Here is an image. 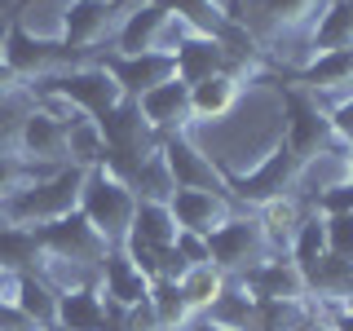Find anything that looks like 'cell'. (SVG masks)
Here are the masks:
<instances>
[{"label":"cell","instance_id":"16","mask_svg":"<svg viewBox=\"0 0 353 331\" xmlns=\"http://www.w3.org/2000/svg\"><path fill=\"white\" fill-rule=\"evenodd\" d=\"M97 292H102V301L110 305V314L124 318L128 309L146 305V296H150V279L128 261V252H124V248H110V252H106V261L97 265Z\"/></svg>","mask_w":353,"mask_h":331},{"label":"cell","instance_id":"2","mask_svg":"<svg viewBox=\"0 0 353 331\" xmlns=\"http://www.w3.org/2000/svg\"><path fill=\"white\" fill-rule=\"evenodd\" d=\"M84 172H88V168H75V163H66V168H53V172L36 177L27 190L14 194V199L5 203L0 221L36 230V225H49V221H58V217H66V212H80Z\"/></svg>","mask_w":353,"mask_h":331},{"label":"cell","instance_id":"5","mask_svg":"<svg viewBox=\"0 0 353 331\" xmlns=\"http://www.w3.org/2000/svg\"><path fill=\"white\" fill-rule=\"evenodd\" d=\"M80 212L102 230V239L110 248L128 239L132 230V212H137V194L119 172H110L106 163H93L84 172V190H80Z\"/></svg>","mask_w":353,"mask_h":331},{"label":"cell","instance_id":"11","mask_svg":"<svg viewBox=\"0 0 353 331\" xmlns=\"http://www.w3.org/2000/svg\"><path fill=\"white\" fill-rule=\"evenodd\" d=\"M36 239H40L44 257L80 265V270H97V265L106 261V252H110L102 230H97L84 212H66L58 221H49V225H36Z\"/></svg>","mask_w":353,"mask_h":331},{"label":"cell","instance_id":"23","mask_svg":"<svg viewBox=\"0 0 353 331\" xmlns=\"http://www.w3.org/2000/svg\"><path fill=\"white\" fill-rule=\"evenodd\" d=\"M309 58L318 53H336V49H353V0H327L318 9L314 27H309Z\"/></svg>","mask_w":353,"mask_h":331},{"label":"cell","instance_id":"37","mask_svg":"<svg viewBox=\"0 0 353 331\" xmlns=\"http://www.w3.org/2000/svg\"><path fill=\"white\" fill-rule=\"evenodd\" d=\"M327 115H331V128H336V137L353 146V93L340 97V102H327Z\"/></svg>","mask_w":353,"mask_h":331},{"label":"cell","instance_id":"34","mask_svg":"<svg viewBox=\"0 0 353 331\" xmlns=\"http://www.w3.org/2000/svg\"><path fill=\"white\" fill-rule=\"evenodd\" d=\"M309 208L323 212V217H353V181H340V185H331V190L314 194Z\"/></svg>","mask_w":353,"mask_h":331},{"label":"cell","instance_id":"32","mask_svg":"<svg viewBox=\"0 0 353 331\" xmlns=\"http://www.w3.org/2000/svg\"><path fill=\"white\" fill-rule=\"evenodd\" d=\"M159 146H163V141H159ZM128 185H132V194H137V199H150V203H168V199L176 194V185H172V177H168V163H163L159 150H154L150 159L128 177Z\"/></svg>","mask_w":353,"mask_h":331},{"label":"cell","instance_id":"21","mask_svg":"<svg viewBox=\"0 0 353 331\" xmlns=\"http://www.w3.org/2000/svg\"><path fill=\"white\" fill-rule=\"evenodd\" d=\"M296 88L314 93L318 102H323V97H331V102L349 97L353 93V49H336V53L309 58L301 71H296Z\"/></svg>","mask_w":353,"mask_h":331},{"label":"cell","instance_id":"35","mask_svg":"<svg viewBox=\"0 0 353 331\" xmlns=\"http://www.w3.org/2000/svg\"><path fill=\"white\" fill-rule=\"evenodd\" d=\"M327 221V257L353 261V217H323Z\"/></svg>","mask_w":353,"mask_h":331},{"label":"cell","instance_id":"10","mask_svg":"<svg viewBox=\"0 0 353 331\" xmlns=\"http://www.w3.org/2000/svg\"><path fill=\"white\" fill-rule=\"evenodd\" d=\"M172 62H176V80L181 84H199L208 75H221V71H239V75H261V58L256 53H243L225 40H212V36H185L181 44L172 49Z\"/></svg>","mask_w":353,"mask_h":331},{"label":"cell","instance_id":"28","mask_svg":"<svg viewBox=\"0 0 353 331\" xmlns=\"http://www.w3.org/2000/svg\"><path fill=\"white\" fill-rule=\"evenodd\" d=\"M225 287H230V274L216 270V265L208 261V265H194V270H185L181 296H185V305H190V314H208V309L221 301V292H225Z\"/></svg>","mask_w":353,"mask_h":331},{"label":"cell","instance_id":"29","mask_svg":"<svg viewBox=\"0 0 353 331\" xmlns=\"http://www.w3.org/2000/svg\"><path fill=\"white\" fill-rule=\"evenodd\" d=\"M208 318L212 323H221V327H230V331H256V323H261V305L252 301L243 287L230 279V287L221 292V301L208 309Z\"/></svg>","mask_w":353,"mask_h":331},{"label":"cell","instance_id":"33","mask_svg":"<svg viewBox=\"0 0 353 331\" xmlns=\"http://www.w3.org/2000/svg\"><path fill=\"white\" fill-rule=\"evenodd\" d=\"M36 177H44L40 168H31L27 159H18L14 150H0V212H5V203L14 194H22Z\"/></svg>","mask_w":353,"mask_h":331},{"label":"cell","instance_id":"24","mask_svg":"<svg viewBox=\"0 0 353 331\" xmlns=\"http://www.w3.org/2000/svg\"><path fill=\"white\" fill-rule=\"evenodd\" d=\"M40 270H44V248L36 230L0 221V274H40Z\"/></svg>","mask_w":353,"mask_h":331},{"label":"cell","instance_id":"27","mask_svg":"<svg viewBox=\"0 0 353 331\" xmlns=\"http://www.w3.org/2000/svg\"><path fill=\"white\" fill-rule=\"evenodd\" d=\"M128 239L150 243V248H172L176 239V217L168 203H150V199H137V212H132V230Z\"/></svg>","mask_w":353,"mask_h":331},{"label":"cell","instance_id":"14","mask_svg":"<svg viewBox=\"0 0 353 331\" xmlns=\"http://www.w3.org/2000/svg\"><path fill=\"white\" fill-rule=\"evenodd\" d=\"M163 163H168V177L176 190H221L225 194V168H216L212 154H203L190 141V132H176V137H163Z\"/></svg>","mask_w":353,"mask_h":331},{"label":"cell","instance_id":"4","mask_svg":"<svg viewBox=\"0 0 353 331\" xmlns=\"http://www.w3.org/2000/svg\"><path fill=\"white\" fill-rule=\"evenodd\" d=\"M31 93L36 97H62L66 106H75L88 119H102L124 102V88L115 84V75H110L97 58H88L80 66H66V71L49 75V80L31 84Z\"/></svg>","mask_w":353,"mask_h":331},{"label":"cell","instance_id":"36","mask_svg":"<svg viewBox=\"0 0 353 331\" xmlns=\"http://www.w3.org/2000/svg\"><path fill=\"white\" fill-rule=\"evenodd\" d=\"M172 252L181 257L185 270H194V265H208V261H212V252H208V239H203V234H190V230H176Z\"/></svg>","mask_w":353,"mask_h":331},{"label":"cell","instance_id":"31","mask_svg":"<svg viewBox=\"0 0 353 331\" xmlns=\"http://www.w3.org/2000/svg\"><path fill=\"white\" fill-rule=\"evenodd\" d=\"M287 257L301 265V270H314V265L327 257V221H323V212H314V208H309V212L301 217L292 243H287Z\"/></svg>","mask_w":353,"mask_h":331},{"label":"cell","instance_id":"40","mask_svg":"<svg viewBox=\"0 0 353 331\" xmlns=\"http://www.w3.org/2000/svg\"><path fill=\"white\" fill-rule=\"evenodd\" d=\"M345 159H349V181H353V146L345 150Z\"/></svg>","mask_w":353,"mask_h":331},{"label":"cell","instance_id":"25","mask_svg":"<svg viewBox=\"0 0 353 331\" xmlns=\"http://www.w3.org/2000/svg\"><path fill=\"white\" fill-rule=\"evenodd\" d=\"M14 305H18L40 331H53V318H58V292H53L49 279H40V274H18Z\"/></svg>","mask_w":353,"mask_h":331},{"label":"cell","instance_id":"17","mask_svg":"<svg viewBox=\"0 0 353 331\" xmlns=\"http://www.w3.org/2000/svg\"><path fill=\"white\" fill-rule=\"evenodd\" d=\"M106 66L110 75H115V84L124 88V97H146L150 88H159V84H168L176 80V62H172V53H137V58H124V53H102L97 58Z\"/></svg>","mask_w":353,"mask_h":331},{"label":"cell","instance_id":"13","mask_svg":"<svg viewBox=\"0 0 353 331\" xmlns=\"http://www.w3.org/2000/svg\"><path fill=\"white\" fill-rule=\"evenodd\" d=\"M234 283L256 305H270V301H309L305 270L287 257V252H279V257H270V261H261V265H252V270L239 274Z\"/></svg>","mask_w":353,"mask_h":331},{"label":"cell","instance_id":"12","mask_svg":"<svg viewBox=\"0 0 353 331\" xmlns=\"http://www.w3.org/2000/svg\"><path fill=\"white\" fill-rule=\"evenodd\" d=\"M327 0H248V22H243V31H248V40L265 49V44L283 40V36H296V31L314 27L318 9H323Z\"/></svg>","mask_w":353,"mask_h":331},{"label":"cell","instance_id":"15","mask_svg":"<svg viewBox=\"0 0 353 331\" xmlns=\"http://www.w3.org/2000/svg\"><path fill=\"white\" fill-rule=\"evenodd\" d=\"M119 5L115 0H71L62 22V44L75 53H97V44L115 36Z\"/></svg>","mask_w":353,"mask_h":331},{"label":"cell","instance_id":"3","mask_svg":"<svg viewBox=\"0 0 353 331\" xmlns=\"http://www.w3.org/2000/svg\"><path fill=\"white\" fill-rule=\"evenodd\" d=\"M296 172H301V159H296V154L287 150V141L279 137L248 172H225V194L234 199V203H243L248 212H261V208L296 194Z\"/></svg>","mask_w":353,"mask_h":331},{"label":"cell","instance_id":"1","mask_svg":"<svg viewBox=\"0 0 353 331\" xmlns=\"http://www.w3.org/2000/svg\"><path fill=\"white\" fill-rule=\"evenodd\" d=\"M71 119L75 106H66L62 97H40L27 106V115L18 119L14 132V154L27 159L31 168L53 172L71 163Z\"/></svg>","mask_w":353,"mask_h":331},{"label":"cell","instance_id":"9","mask_svg":"<svg viewBox=\"0 0 353 331\" xmlns=\"http://www.w3.org/2000/svg\"><path fill=\"white\" fill-rule=\"evenodd\" d=\"M208 252H212V265L225 270L230 279H239V274H248L252 265L279 257L256 212H234L221 230H212V234H208Z\"/></svg>","mask_w":353,"mask_h":331},{"label":"cell","instance_id":"19","mask_svg":"<svg viewBox=\"0 0 353 331\" xmlns=\"http://www.w3.org/2000/svg\"><path fill=\"white\" fill-rule=\"evenodd\" d=\"M141 119L159 132V137H176V132H190L194 115H190V84L168 80L159 88H150L146 97H137Z\"/></svg>","mask_w":353,"mask_h":331},{"label":"cell","instance_id":"26","mask_svg":"<svg viewBox=\"0 0 353 331\" xmlns=\"http://www.w3.org/2000/svg\"><path fill=\"white\" fill-rule=\"evenodd\" d=\"M146 309H150V318H154V331H181L194 318L190 305H185V296H181V283H172V279H154L150 283Z\"/></svg>","mask_w":353,"mask_h":331},{"label":"cell","instance_id":"7","mask_svg":"<svg viewBox=\"0 0 353 331\" xmlns=\"http://www.w3.org/2000/svg\"><path fill=\"white\" fill-rule=\"evenodd\" d=\"M190 31L185 22L172 14L159 0H141L132 5L124 18H119L115 36H110V53H124V58H137V53H172Z\"/></svg>","mask_w":353,"mask_h":331},{"label":"cell","instance_id":"20","mask_svg":"<svg viewBox=\"0 0 353 331\" xmlns=\"http://www.w3.org/2000/svg\"><path fill=\"white\" fill-rule=\"evenodd\" d=\"M110 305L97 292V279H88L80 287H66L58 292V318L53 331H110Z\"/></svg>","mask_w":353,"mask_h":331},{"label":"cell","instance_id":"38","mask_svg":"<svg viewBox=\"0 0 353 331\" xmlns=\"http://www.w3.org/2000/svg\"><path fill=\"white\" fill-rule=\"evenodd\" d=\"M0 331H40V327L31 323L18 305H5V301H0Z\"/></svg>","mask_w":353,"mask_h":331},{"label":"cell","instance_id":"8","mask_svg":"<svg viewBox=\"0 0 353 331\" xmlns=\"http://www.w3.org/2000/svg\"><path fill=\"white\" fill-rule=\"evenodd\" d=\"M283 119H287L283 141L301 163L314 159V154H327V150H345V141H340L336 128H331L327 106L318 102L314 93H305V88H296V84L283 88Z\"/></svg>","mask_w":353,"mask_h":331},{"label":"cell","instance_id":"6","mask_svg":"<svg viewBox=\"0 0 353 331\" xmlns=\"http://www.w3.org/2000/svg\"><path fill=\"white\" fill-rule=\"evenodd\" d=\"M88 58H93V53H75V49H66L62 40L31 36V31H22L14 18L5 22V31H0V62H5L27 88L49 80V75H58V71H66V66H80Z\"/></svg>","mask_w":353,"mask_h":331},{"label":"cell","instance_id":"22","mask_svg":"<svg viewBox=\"0 0 353 331\" xmlns=\"http://www.w3.org/2000/svg\"><path fill=\"white\" fill-rule=\"evenodd\" d=\"M243 84H248V75H239V71H221V75H208V80L190 84V115L194 119H225L239 106Z\"/></svg>","mask_w":353,"mask_h":331},{"label":"cell","instance_id":"30","mask_svg":"<svg viewBox=\"0 0 353 331\" xmlns=\"http://www.w3.org/2000/svg\"><path fill=\"white\" fill-rule=\"evenodd\" d=\"M66 5H71V0H22L14 22L22 31H31V36H40V40H62Z\"/></svg>","mask_w":353,"mask_h":331},{"label":"cell","instance_id":"39","mask_svg":"<svg viewBox=\"0 0 353 331\" xmlns=\"http://www.w3.org/2000/svg\"><path fill=\"white\" fill-rule=\"evenodd\" d=\"M181 331H230V327H221V323H212V318H208V314H194V318H190V323H185Z\"/></svg>","mask_w":353,"mask_h":331},{"label":"cell","instance_id":"18","mask_svg":"<svg viewBox=\"0 0 353 331\" xmlns=\"http://www.w3.org/2000/svg\"><path fill=\"white\" fill-rule=\"evenodd\" d=\"M168 208L176 217V230H190V234H203V239L239 212L234 199L221 194V190H176L168 199Z\"/></svg>","mask_w":353,"mask_h":331}]
</instances>
